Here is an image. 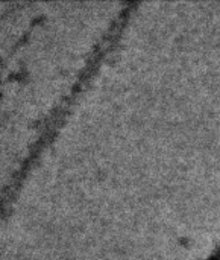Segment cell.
I'll return each instance as SVG.
<instances>
[{"label": "cell", "instance_id": "7a4b0ae2", "mask_svg": "<svg viewBox=\"0 0 220 260\" xmlns=\"http://www.w3.org/2000/svg\"><path fill=\"white\" fill-rule=\"evenodd\" d=\"M205 260H220V245Z\"/></svg>", "mask_w": 220, "mask_h": 260}, {"label": "cell", "instance_id": "6da1fadb", "mask_svg": "<svg viewBox=\"0 0 220 260\" xmlns=\"http://www.w3.org/2000/svg\"><path fill=\"white\" fill-rule=\"evenodd\" d=\"M134 6H137V3H135V2H128V3H125V5H123V8H122V11H120V14L116 17V20H113V23H111L109 29L106 30L105 37L100 40V43H99V44L96 46V49L93 50V53H91V56H90V59H88L87 66L82 69V72H81L79 78L76 79V82H75V84H73V87L70 88L68 94H67V96L59 102V104H58V107L52 111V114H50V116L47 117V120L44 122V125H43V131H40V137H38V140L35 142L33 148L30 149V152H29V154H27V157L24 158V161H23L21 168L15 172V178H14V180H11L9 186L6 187V190H3V193H8V192H9V189H12V187H15V186H18V184H20V181H21V180H23V177H24V172H26V171H29V168H30L32 161L35 160V157H36V154L40 152V149H43V148H44V145L50 140L52 134H55V133H56V129L59 128L61 120L64 119L65 113H67V111H70V108H71V105H73L75 99L79 96L81 90L85 87V82L93 76V73L96 72V69H97V66H99V62H100V61L103 59V56L111 50L113 44H116V41L119 40L120 32H122V29L125 27L126 20H128L129 14H131V8H134Z\"/></svg>", "mask_w": 220, "mask_h": 260}]
</instances>
